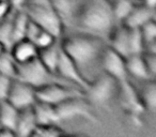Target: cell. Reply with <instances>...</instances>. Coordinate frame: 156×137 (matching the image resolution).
<instances>
[{
  "instance_id": "cell-1",
  "label": "cell",
  "mask_w": 156,
  "mask_h": 137,
  "mask_svg": "<svg viewBox=\"0 0 156 137\" xmlns=\"http://www.w3.org/2000/svg\"><path fill=\"white\" fill-rule=\"evenodd\" d=\"M115 23L111 1L83 0L75 28L79 33L96 37L105 41L109 39Z\"/></svg>"
},
{
  "instance_id": "cell-2",
  "label": "cell",
  "mask_w": 156,
  "mask_h": 137,
  "mask_svg": "<svg viewBox=\"0 0 156 137\" xmlns=\"http://www.w3.org/2000/svg\"><path fill=\"white\" fill-rule=\"evenodd\" d=\"M64 52L75 62L81 75L89 81L88 76L95 65L101 64L105 49L104 40L89 34L78 33L66 38L61 43Z\"/></svg>"
},
{
  "instance_id": "cell-3",
  "label": "cell",
  "mask_w": 156,
  "mask_h": 137,
  "mask_svg": "<svg viewBox=\"0 0 156 137\" xmlns=\"http://www.w3.org/2000/svg\"><path fill=\"white\" fill-rule=\"evenodd\" d=\"M23 11L29 20L59 39L63 32V25L51 0H27Z\"/></svg>"
},
{
  "instance_id": "cell-4",
  "label": "cell",
  "mask_w": 156,
  "mask_h": 137,
  "mask_svg": "<svg viewBox=\"0 0 156 137\" xmlns=\"http://www.w3.org/2000/svg\"><path fill=\"white\" fill-rule=\"evenodd\" d=\"M16 79H20V81L32 86L35 89L50 85V84L72 85L71 83L64 81L57 74L50 72L40 61L39 58H35L26 63L17 64V67H16Z\"/></svg>"
},
{
  "instance_id": "cell-5",
  "label": "cell",
  "mask_w": 156,
  "mask_h": 137,
  "mask_svg": "<svg viewBox=\"0 0 156 137\" xmlns=\"http://www.w3.org/2000/svg\"><path fill=\"white\" fill-rule=\"evenodd\" d=\"M118 92V81L110 75H98L95 79L90 81V85L85 91L86 99L93 106H105Z\"/></svg>"
},
{
  "instance_id": "cell-6",
  "label": "cell",
  "mask_w": 156,
  "mask_h": 137,
  "mask_svg": "<svg viewBox=\"0 0 156 137\" xmlns=\"http://www.w3.org/2000/svg\"><path fill=\"white\" fill-rule=\"evenodd\" d=\"M35 96L37 102L57 105L77 96H85V91L73 85L64 84H50L35 89Z\"/></svg>"
},
{
  "instance_id": "cell-7",
  "label": "cell",
  "mask_w": 156,
  "mask_h": 137,
  "mask_svg": "<svg viewBox=\"0 0 156 137\" xmlns=\"http://www.w3.org/2000/svg\"><path fill=\"white\" fill-rule=\"evenodd\" d=\"M92 105L88 102L85 96L69 99L61 104L57 105L56 110L61 122L74 120L76 118H83L90 122H98L96 116L92 113Z\"/></svg>"
},
{
  "instance_id": "cell-8",
  "label": "cell",
  "mask_w": 156,
  "mask_h": 137,
  "mask_svg": "<svg viewBox=\"0 0 156 137\" xmlns=\"http://www.w3.org/2000/svg\"><path fill=\"white\" fill-rule=\"evenodd\" d=\"M5 100L9 101L18 110L33 107V105L37 103L35 88L20 79L14 78Z\"/></svg>"
},
{
  "instance_id": "cell-9",
  "label": "cell",
  "mask_w": 156,
  "mask_h": 137,
  "mask_svg": "<svg viewBox=\"0 0 156 137\" xmlns=\"http://www.w3.org/2000/svg\"><path fill=\"white\" fill-rule=\"evenodd\" d=\"M57 75L63 78L64 81L71 83L72 85L80 88L81 90L86 91L90 85V81H88L85 77L81 75L80 71L77 67L73 60L64 52V50L61 47L60 56H59L58 67H57Z\"/></svg>"
},
{
  "instance_id": "cell-10",
  "label": "cell",
  "mask_w": 156,
  "mask_h": 137,
  "mask_svg": "<svg viewBox=\"0 0 156 137\" xmlns=\"http://www.w3.org/2000/svg\"><path fill=\"white\" fill-rule=\"evenodd\" d=\"M101 65L106 74L110 75L118 83L127 79L128 74L126 71L125 58L115 52L110 47H105L101 58Z\"/></svg>"
},
{
  "instance_id": "cell-11",
  "label": "cell",
  "mask_w": 156,
  "mask_h": 137,
  "mask_svg": "<svg viewBox=\"0 0 156 137\" xmlns=\"http://www.w3.org/2000/svg\"><path fill=\"white\" fill-rule=\"evenodd\" d=\"M118 94H119L121 105L126 111L130 114L133 118H138L145 110L141 99L133 87L128 79L118 83Z\"/></svg>"
},
{
  "instance_id": "cell-12",
  "label": "cell",
  "mask_w": 156,
  "mask_h": 137,
  "mask_svg": "<svg viewBox=\"0 0 156 137\" xmlns=\"http://www.w3.org/2000/svg\"><path fill=\"white\" fill-rule=\"evenodd\" d=\"M83 1V0H51L52 5L62 22L63 28L75 27Z\"/></svg>"
},
{
  "instance_id": "cell-13",
  "label": "cell",
  "mask_w": 156,
  "mask_h": 137,
  "mask_svg": "<svg viewBox=\"0 0 156 137\" xmlns=\"http://www.w3.org/2000/svg\"><path fill=\"white\" fill-rule=\"evenodd\" d=\"M10 52L17 64L26 63L39 57V48L33 42L27 39L15 42L10 48Z\"/></svg>"
},
{
  "instance_id": "cell-14",
  "label": "cell",
  "mask_w": 156,
  "mask_h": 137,
  "mask_svg": "<svg viewBox=\"0 0 156 137\" xmlns=\"http://www.w3.org/2000/svg\"><path fill=\"white\" fill-rule=\"evenodd\" d=\"M125 65L128 76H133L143 81L153 79L147 71L142 54H132L127 56L125 58Z\"/></svg>"
},
{
  "instance_id": "cell-15",
  "label": "cell",
  "mask_w": 156,
  "mask_h": 137,
  "mask_svg": "<svg viewBox=\"0 0 156 137\" xmlns=\"http://www.w3.org/2000/svg\"><path fill=\"white\" fill-rule=\"evenodd\" d=\"M128 32L129 29L125 26L118 27L112 30L110 37H109V46L111 49H113L115 52L121 55L122 57L126 58L129 56V47H128Z\"/></svg>"
},
{
  "instance_id": "cell-16",
  "label": "cell",
  "mask_w": 156,
  "mask_h": 137,
  "mask_svg": "<svg viewBox=\"0 0 156 137\" xmlns=\"http://www.w3.org/2000/svg\"><path fill=\"white\" fill-rule=\"evenodd\" d=\"M37 125V119H35L33 107L22 109V110H20V114H18L17 123H16L15 128L16 136H32Z\"/></svg>"
},
{
  "instance_id": "cell-17",
  "label": "cell",
  "mask_w": 156,
  "mask_h": 137,
  "mask_svg": "<svg viewBox=\"0 0 156 137\" xmlns=\"http://www.w3.org/2000/svg\"><path fill=\"white\" fill-rule=\"evenodd\" d=\"M151 20H155V10L150 9L143 5L139 7H134L130 14L123 22V25H125L129 29L141 28L145 23Z\"/></svg>"
},
{
  "instance_id": "cell-18",
  "label": "cell",
  "mask_w": 156,
  "mask_h": 137,
  "mask_svg": "<svg viewBox=\"0 0 156 137\" xmlns=\"http://www.w3.org/2000/svg\"><path fill=\"white\" fill-rule=\"evenodd\" d=\"M33 110L39 125H50V124L59 125L61 123L56 107L54 105L37 101V103L33 105Z\"/></svg>"
},
{
  "instance_id": "cell-19",
  "label": "cell",
  "mask_w": 156,
  "mask_h": 137,
  "mask_svg": "<svg viewBox=\"0 0 156 137\" xmlns=\"http://www.w3.org/2000/svg\"><path fill=\"white\" fill-rule=\"evenodd\" d=\"M60 50L61 43H58V41H56L49 47L39 50V57L37 58L50 72L55 73V74H57V67H58Z\"/></svg>"
},
{
  "instance_id": "cell-20",
  "label": "cell",
  "mask_w": 156,
  "mask_h": 137,
  "mask_svg": "<svg viewBox=\"0 0 156 137\" xmlns=\"http://www.w3.org/2000/svg\"><path fill=\"white\" fill-rule=\"evenodd\" d=\"M18 110L8 100H0V128L15 131L18 119Z\"/></svg>"
},
{
  "instance_id": "cell-21",
  "label": "cell",
  "mask_w": 156,
  "mask_h": 137,
  "mask_svg": "<svg viewBox=\"0 0 156 137\" xmlns=\"http://www.w3.org/2000/svg\"><path fill=\"white\" fill-rule=\"evenodd\" d=\"M15 10L11 12L5 20H0V42L10 49L13 45V18Z\"/></svg>"
},
{
  "instance_id": "cell-22",
  "label": "cell",
  "mask_w": 156,
  "mask_h": 137,
  "mask_svg": "<svg viewBox=\"0 0 156 137\" xmlns=\"http://www.w3.org/2000/svg\"><path fill=\"white\" fill-rule=\"evenodd\" d=\"M29 17L23 10L16 11L13 18V44L20 40L25 39Z\"/></svg>"
},
{
  "instance_id": "cell-23",
  "label": "cell",
  "mask_w": 156,
  "mask_h": 137,
  "mask_svg": "<svg viewBox=\"0 0 156 137\" xmlns=\"http://www.w3.org/2000/svg\"><path fill=\"white\" fill-rule=\"evenodd\" d=\"M141 102L144 109H147L150 113L155 114L156 110V84L154 79L147 81V84L142 92Z\"/></svg>"
},
{
  "instance_id": "cell-24",
  "label": "cell",
  "mask_w": 156,
  "mask_h": 137,
  "mask_svg": "<svg viewBox=\"0 0 156 137\" xmlns=\"http://www.w3.org/2000/svg\"><path fill=\"white\" fill-rule=\"evenodd\" d=\"M111 7L115 22L123 23L133 11L135 5L130 0H113L111 1Z\"/></svg>"
},
{
  "instance_id": "cell-25",
  "label": "cell",
  "mask_w": 156,
  "mask_h": 137,
  "mask_svg": "<svg viewBox=\"0 0 156 137\" xmlns=\"http://www.w3.org/2000/svg\"><path fill=\"white\" fill-rule=\"evenodd\" d=\"M16 67L17 63L12 57L10 49H7L0 55V73L10 78H16Z\"/></svg>"
},
{
  "instance_id": "cell-26",
  "label": "cell",
  "mask_w": 156,
  "mask_h": 137,
  "mask_svg": "<svg viewBox=\"0 0 156 137\" xmlns=\"http://www.w3.org/2000/svg\"><path fill=\"white\" fill-rule=\"evenodd\" d=\"M128 47H129V55L143 54L144 52V41H143L142 34H141L140 28L129 29V32H128Z\"/></svg>"
},
{
  "instance_id": "cell-27",
  "label": "cell",
  "mask_w": 156,
  "mask_h": 137,
  "mask_svg": "<svg viewBox=\"0 0 156 137\" xmlns=\"http://www.w3.org/2000/svg\"><path fill=\"white\" fill-rule=\"evenodd\" d=\"M64 131L61 130L59 125L50 124V125H39L37 124L33 132L32 136L39 137H57L60 135H64Z\"/></svg>"
},
{
  "instance_id": "cell-28",
  "label": "cell",
  "mask_w": 156,
  "mask_h": 137,
  "mask_svg": "<svg viewBox=\"0 0 156 137\" xmlns=\"http://www.w3.org/2000/svg\"><path fill=\"white\" fill-rule=\"evenodd\" d=\"M141 34H142L144 46L147 44L156 42V23L155 20H151L147 23H145L140 28Z\"/></svg>"
},
{
  "instance_id": "cell-29",
  "label": "cell",
  "mask_w": 156,
  "mask_h": 137,
  "mask_svg": "<svg viewBox=\"0 0 156 137\" xmlns=\"http://www.w3.org/2000/svg\"><path fill=\"white\" fill-rule=\"evenodd\" d=\"M56 41H58V39H56V38L52 34H50L49 32H47V31L42 29L41 32L37 34V37L35 38V40L33 41V43L35 44V46H37L40 50V49H44V48H46V47H49V46L52 45Z\"/></svg>"
},
{
  "instance_id": "cell-30",
  "label": "cell",
  "mask_w": 156,
  "mask_h": 137,
  "mask_svg": "<svg viewBox=\"0 0 156 137\" xmlns=\"http://www.w3.org/2000/svg\"><path fill=\"white\" fill-rule=\"evenodd\" d=\"M13 79L0 73V100H5Z\"/></svg>"
},
{
  "instance_id": "cell-31",
  "label": "cell",
  "mask_w": 156,
  "mask_h": 137,
  "mask_svg": "<svg viewBox=\"0 0 156 137\" xmlns=\"http://www.w3.org/2000/svg\"><path fill=\"white\" fill-rule=\"evenodd\" d=\"M42 28L40 26H37L35 23H33L32 20H29L28 25H27L26 29V34H25V39L29 40V41L33 42L35 40V38L37 37L40 32H41Z\"/></svg>"
},
{
  "instance_id": "cell-32",
  "label": "cell",
  "mask_w": 156,
  "mask_h": 137,
  "mask_svg": "<svg viewBox=\"0 0 156 137\" xmlns=\"http://www.w3.org/2000/svg\"><path fill=\"white\" fill-rule=\"evenodd\" d=\"M143 58H144L145 64H147V71H149L151 77L154 79L156 74V54H142Z\"/></svg>"
},
{
  "instance_id": "cell-33",
  "label": "cell",
  "mask_w": 156,
  "mask_h": 137,
  "mask_svg": "<svg viewBox=\"0 0 156 137\" xmlns=\"http://www.w3.org/2000/svg\"><path fill=\"white\" fill-rule=\"evenodd\" d=\"M13 11L9 0H0V20H5Z\"/></svg>"
},
{
  "instance_id": "cell-34",
  "label": "cell",
  "mask_w": 156,
  "mask_h": 137,
  "mask_svg": "<svg viewBox=\"0 0 156 137\" xmlns=\"http://www.w3.org/2000/svg\"><path fill=\"white\" fill-rule=\"evenodd\" d=\"M9 2L13 10H15V11H20V10L24 9L27 0H9Z\"/></svg>"
},
{
  "instance_id": "cell-35",
  "label": "cell",
  "mask_w": 156,
  "mask_h": 137,
  "mask_svg": "<svg viewBox=\"0 0 156 137\" xmlns=\"http://www.w3.org/2000/svg\"><path fill=\"white\" fill-rule=\"evenodd\" d=\"M16 133L14 130L7 128H0V137H15Z\"/></svg>"
},
{
  "instance_id": "cell-36",
  "label": "cell",
  "mask_w": 156,
  "mask_h": 137,
  "mask_svg": "<svg viewBox=\"0 0 156 137\" xmlns=\"http://www.w3.org/2000/svg\"><path fill=\"white\" fill-rule=\"evenodd\" d=\"M143 5H144L145 7L150 8V9H154V10H155L156 0H143Z\"/></svg>"
},
{
  "instance_id": "cell-37",
  "label": "cell",
  "mask_w": 156,
  "mask_h": 137,
  "mask_svg": "<svg viewBox=\"0 0 156 137\" xmlns=\"http://www.w3.org/2000/svg\"><path fill=\"white\" fill-rule=\"evenodd\" d=\"M5 50H7V48H5V46L3 45V44L1 43V42H0V55L2 54V52H5Z\"/></svg>"
},
{
  "instance_id": "cell-38",
  "label": "cell",
  "mask_w": 156,
  "mask_h": 137,
  "mask_svg": "<svg viewBox=\"0 0 156 137\" xmlns=\"http://www.w3.org/2000/svg\"><path fill=\"white\" fill-rule=\"evenodd\" d=\"M108 1H113V0H108Z\"/></svg>"
}]
</instances>
